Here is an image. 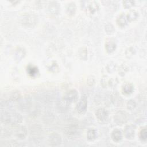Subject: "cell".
Listing matches in <instances>:
<instances>
[{"instance_id":"6da1fadb","label":"cell","mask_w":147,"mask_h":147,"mask_svg":"<svg viewBox=\"0 0 147 147\" xmlns=\"http://www.w3.org/2000/svg\"><path fill=\"white\" fill-rule=\"evenodd\" d=\"M1 121L4 123L17 124L21 122V115L14 111H6L1 114Z\"/></svg>"},{"instance_id":"7a4b0ae2","label":"cell","mask_w":147,"mask_h":147,"mask_svg":"<svg viewBox=\"0 0 147 147\" xmlns=\"http://www.w3.org/2000/svg\"><path fill=\"white\" fill-rule=\"evenodd\" d=\"M87 95L83 94L82 95L80 100L76 105V109L79 114H84L87 109Z\"/></svg>"},{"instance_id":"3957f363","label":"cell","mask_w":147,"mask_h":147,"mask_svg":"<svg viewBox=\"0 0 147 147\" xmlns=\"http://www.w3.org/2000/svg\"><path fill=\"white\" fill-rule=\"evenodd\" d=\"M78 92L75 89H72L67 92L64 95L63 99L67 103H71L75 102L78 99Z\"/></svg>"},{"instance_id":"277c9868","label":"cell","mask_w":147,"mask_h":147,"mask_svg":"<svg viewBox=\"0 0 147 147\" xmlns=\"http://www.w3.org/2000/svg\"><path fill=\"white\" fill-rule=\"evenodd\" d=\"M114 121L117 125H122L126 122L127 120V117L126 114L122 111H119L116 113L114 117Z\"/></svg>"},{"instance_id":"5b68a950","label":"cell","mask_w":147,"mask_h":147,"mask_svg":"<svg viewBox=\"0 0 147 147\" xmlns=\"http://www.w3.org/2000/svg\"><path fill=\"white\" fill-rule=\"evenodd\" d=\"M22 24L27 26H33L36 24L37 18L34 15L29 14L23 17Z\"/></svg>"},{"instance_id":"8992f818","label":"cell","mask_w":147,"mask_h":147,"mask_svg":"<svg viewBox=\"0 0 147 147\" xmlns=\"http://www.w3.org/2000/svg\"><path fill=\"white\" fill-rule=\"evenodd\" d=\"M124 135L127 139L131 140L134 138L135 136V126L133 125H129L125 128Z\"/></svg>"},{"instance_id":"52a82bcc","label":"cell","mask_w":147,"mask_h":147,"mask_svg":"<svg viewBox=\"0 0 147 147\" xmlns=\"http://www.w3.org/2000/svg\"><path fill=\"white\" fill-rule=\"evenodd\" d=\"M99 4L95 1L90 2L86 7L87 11L91 15H94L96 14L99 10Z\"/></svg>"},{"instance_id":"ba28073f","label":"cell","mask_w":147,"mask_h":147,"mask_svg":"<svg viewBox=\"0 0 147 147\" xmlns=\"http://www.w3.org/2000/svg\"><path fill=\"white\" fill-rule=\"evenodd\" d=\"M95 115L97 119L99 121H105L107 119L109 113L106 109L103 108H100L98 109L95 112Z\"/></svg>"},{"instance_id":"9c48e42d","label":"cell","mask_w":147,"mask_h":147,"mask_svg":"<svg viewBox=\"0 0 147 147\" xmlns=\"http://www.w3.org/2000/svg\"><path fill=\"white\" fill-rule=\"evenodd\" d=\"M16 136L19 139H24L27 135V130L24 126H19L15 131Z\"/></svg>"},{"instance_id":"30bf717a","label":"cell","mask_w":147,"mask_h":147,"mask_svg":"<svg viewBox=\"0 0 147 147\" xmlns=\"http://www.w3.org/2000/svg\"><path fill=\"white\" fill-rule=\"evenodd\" d=\"M26 71L28 74L32 78H35L37 76L38 74H39V71L38 68L36 66H34L33 65H30V64L27 67Z\"/></svg>"},{"instance_id":"8fae6325","label":"cell","mask_w":147,"mask_h":147,"mask_svg":"<svg viewBox=\"0 0 147 147\" xmlns=\"http://www.w3.org/2000/svg\"><path fill=\"white\" fill-rule=\"evenodd\" d=\"M116 22L119 27L123 28L127 25L129 22L126 18V15H125L124 14H121L117 17L116 20Z\"/></svg>"},{"instance_id":"7c38bea8","label":"cell","mask_w":147,"mask_h":147,"mask_svg":"<svg viewBox=\"0 0 147 147\" xmlns=\"http://www.w3.org/2000/svg\"><path fill=\"white\" fill-rule=\"evenodd\" d=\"M50 144L52 145H58L60 144L61 139V137L57 133H53L51 135L49 138Z\"/></svg>"},{"instance_id":"4fadbf2b","label":"cell","mask_w":147,"mask_h":147,"mask_svg":"<svg viewBox=\"0 0 147 147\" xmlns=\"http://www.w3.org/2000/svg\"><path fill=\"white\" fill-rule=\"evenodd\" d=\"M122 134L119 129H114L111 133V138L113 141L118 142L122 139Z\"/></svg>"},{"instance_id":"5bb4252c","label":"cell","mask_w":147,"mask_h":147,"mask_svg":"<svg viewBox=\"0 0 147 147\" xmlns=\"http://www.w3.org/2000/svg\"><path fill=\"white\" fill-rule=\"evenodd\" d=\"M139 16L138 13L134 10H130V11H129V13L127 14V15H126V18L128 21V22H130V21H134L136 20H137Z\"/></svg>"},{"instance_id":"9a60e30c","label":"cell","mask_w":147,"mask_h":147,"mask_svg":"<svg viewBox=\"0 0 147 147\" xmlns=\"http://www.w3.org/2000/svg\"><path fill=\"white\" fill-rule=\"evenodd\" d=\"M25 55V51L24 49L22 48H18L15 53H14V58H15V60H17V61H20L21 60V59L22 58L24 57Z\"/></svg>"},{"instance_id":"2e32d148","label":"cell","mask_w":147,"mask_h":147,"mask_svg":"<svg viewBox=\"0 0 147 147\" xmlns=\"http://www.w3.org/2000/svg\"><path fill=\"white\" fill-rule=\"evenodd\" d=\"M122 91L124 94L130 95L134 91V86L130 83H126L122 87Z\"/></svg>"},{"instance_id":"e0dca14e","label":"cell","mask_w":147,"mask_h":147,"mask_svg":"<svg viewBox=\"0 0 147 147\" xmlns=\"http://www.w3.org/2000/svg\"><path fill=\"white\" fill-rule=\"evenodd\" d=\"M117 47L116 44L113 41H107L105 44V49L107 53H111L113 52Z\"/></svg>"},{"instance_id":"ac0fdd59","label":"cell","mask_w":147,"mask_h":147,"mask_svg":"<svg viewBox=\"0 0 147 147\" xmlns=\"http://www.w3.org/2000/svg\"><path fill=\"white\" fill-rule=\"evenodd\" d=\"M76 7L74 2H70L68 4H67L66 7V10H67V13L70 16L74 15L76 12Z\"/></svg>"},{"instance_id":"d6986e66","label":"cell","mask_w":147,"mask_h":147,"mask_svg":"<svg viewBox=\"0 0 147 147\" xmlns=\"http://www.w3.org/2000/svg\"><path fill=\"white\" fill-rule=\"evenodd\" d=\"M48 9L49 11L52 14H57L60 10V7L59 3L55 2H53L51 3L49 5Z\"/></svg>"},{"instance_id":"ffe728a7","label":"cell","mask_w":147,"mask_h":147,"mask_svg":"<svg viewBox=\"0 0 147 147\" xmlns=\"http://www.w3.org/2000/svg\"><path fill=\"white\" fill-rule=\"evenodd\" d=\"M87 136L88 140H89L90 141L95 140L96 137V132L95 130H94L93 129H89L87 131Z\"/></svg>"},{"instance_id":"44dd1931","label":"cell","mask_w":147,"mask_h":147,"mask_svg":"<svg viewBox=\"0 0 147 147\" xmlns=\"http://www.w3.org/2000/svg\"><path fill=\"white\" fill-rule=\"evenodd\" d=\"M139 137L142 141H144V142L146 141L147 138V131H146V129L145 127L141 130L139 134Z\"/></svg>"},{"instance_id":"7402d4cb","label":"cell","mask_w":147,"mask_h":147,"mask_svg":"<svg viewBox=\"0 0 147 147\" xmlns=\"http://www.w3.org/2000/svg\"><path fill=\"white\" fill-rule=\"evenodd\" d=\"M79 56L82 60H86L87 58V50L86 48H82L79 52Z\"/></svg>"},{"instance_id":"603a6c76","label":"cell","mask_w":147,"mask_h":147,"mask_svg":"<svg viewBox=\"0 0 147 147\" xmlns=\"http://www.w3.org/2000/svg\"><path fill=\"white\" fill-rule=\"evenodd\" d=\"M105 30L106 33H107L108 34H110L113 33L114 30H115L113 25L111 24H107V25H106L105 28Z\"/></svg>"},{"instance_id":"cb8c5ba5","label":"cell","mask_w":147,"mask_h":147,"mask_svg":"<svg viewBox=\"0 0 147 147\" xmlns=\"http://www.w3.org/2000/svg\"><path fill=\"white\" fill-rule=\"evenodd\" d=\"M136 107V103L134 100L131 99L127 102V109H129L130 110H133V109H135Z\"/></svg>"},{"instance_id":"d4e9b609","label":"cell","mask_w":147,"mask_h":147,"mask_svg":"<svg viewBox=\"0 0 147 147\" xmlns=\"http://www.w3.org/2000/svg\"><path fill=\"white\" fill-rule=\"evenodd\" d=\"M136 52V51L135 49L133 48V47H130L129 48H127L126 50V52H125V55L127 57H131Z\"/></svg>"},{"instance_id":"484cf974","label":"cell","mask_w":147,"mask_h":147,"mask_svg":"<svg viewBox=\"0 0 147 147\" xmlns=\"http://www.w3.org/2000/svg\"><path fill=\"white\" fill-rule=\"evenodd\" d=\"M125 8L129 9L134 5V1H124L122 2Z\"/></svg>"},{"instance_id":"4316f807","label":"cell","mask_w":147,"mask_h":147,"mask_svg":"<svg viewBox=\"0 0 147 147\" xmlns=\"http://www.w3.org/2000/svg\"><path fill=\"white\" fill-rule=\"evenodd\" d=\"M115 65L114 64H109L107 67V70L109 72H112L115 70Z\"/></svg>"},{"instance_id":"83f0119b","label":"cell","mask_w":147,"mask_h":147,"mask_svg":"<svg viewBox=\"0 0 147 147\" xmlns=\"http://www.w3.org/2000/svg\"><path fill=\"white\" fill-rule=\"evenodd\" d=\"M19 97H20V95H19V93H18V92H14L13 94L11 95V96L12 100H13L18 99L19 98Z\"/></svg>"},{"instance_id":"f1b7e54d","label":"cell","mask_w":147,"mask_h":147,"mask_svg":"<svg viewBox=\"0 0 147 147\" xmlns=\"http://www.w3.org/2000/svg\"><path fill=\"white\" fill-rule=\"evenodd\" d=\"M49 69H50V70H51L52 71H53V70H54L55 71H56V69H58V67H57V64L54 63L52 64V65L50 67Z\"/></svg>"}]
</instances>
